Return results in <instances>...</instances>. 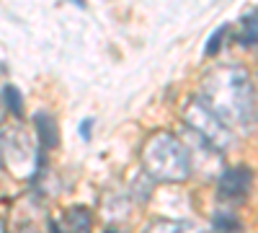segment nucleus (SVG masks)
I'll return each instance as SVG.
<instances>
[{"label":"nucleus","mask_w":258,"mask_h":233,"mask_svg":"<svg viewBox=\"0 0 258 233\" xmlns=\"http://www.w3.org/2000/svg\"><path fill=\"white\" fill-rule=\"evenodd\" d=\"M91 124H93V119H83V122H80V135H83V140L91 137Z\"/></svg>","instance_id":"9b49d317"},{"label":"nucleus","mask_w":258,"mask_h":233,"mask_svg":"<svg viewBox=\"0 0 258 233\" xmlns=\"http://www.w3.org/2000/svg\"><path fill=\"white\" fill-rule=\"evenodd\" d=\"M199 99L217 114L230 130L240 127L243 132H253L258 127V86L243 65H217L202 80Z\"/></svg>","instance_id":"f257e3e1"},{"label":"nucleus","mask_w":258,"mask_h":233,"mask_svg":"<svg viewBox=\"0 0 258 233\" xmlns=\"http://www.w3.org/2000/svg\"><path fill=\"white\" fill-rule=\"evenodd\" d=\"M250 184H253V174L248 166H235V168H227V171L220 176L217 181V195L220 200H227V202H243L250 192Z\"/></svg>","instance_id":"20e7f679"},{"label":"nucleus","mask_w":258,"mask_h":233,"mask_svg":"<svg viewBox=\"0 0 258 233\" xmlns=\"http://www.w3.org/2000/svg\"><path fill=\"white\" fill-rule=\"evenodd\" d=\"M0 163H3V135H0Z\"/></svg>","instance_id":"f8f14e48"},{"label":"nucleus","mask_w":258,"mask_h":233,"mask_svg":"<svg viewBox=\"0 0 258 233\" xmlns=\"http://www.w3.org/2000/svg\"><path fill=\"white\" fill-rule=\"evenodd\" d=\"M36 124V137H39V148L41 151H49V148H57L59 135H57V122L47 114V112H39L34 117Z\"/></svg>","instance_id":"0eeeda50"},{"label":"nucleus","mask_w":258,"mask_h":233,"mask_svg":"<svg viewBox=\"0 0 258 233\" xmlns=\"http://www.w3.org/2000/svg\"><path fill=\"white\" fill-rule=\"evenodd\" d=\"M3 96H6V104L11 107V112H13L16 117H24V99H21L18 88H16V86H6Z\"/></svg>","instance_id":"1a4fd4ad"},{"label":"nucleus","mask_w":258,"mask_h":233,"mask_svg":"<svg viewBox=\"0 0 258 233\" xmlns=\"http://www.w3.org/2000/svg\"><path fill=\"white\" fill-rule=\"evenodd\" d=\"M140 161H142L145 174L153 181L178 184L191 176L188 148L168 130L153 132L145 140L142 151H140Z\"/></svg>","instance_id":"f03ea898"},{"label":"nucleus","mask_w":258,"mask_h":233,"mask_svg":"<svg viewBox=\"0 0 258 233\" xmlns=\"http://www.w3.org/2000/svg\"><path fill=\"white\" fill-rule=\"evenodd\" d=\"M103 233H119V230H116V228H114V225H109V228H106V230H103Z\"/></svg>","instance_id":"ddd939ff"},{"label":"nucleus","mask_w":258,"mask_h":233,"mask_svg":"<svg viewBox=\"0 0 258 233\" xmlns=\"http://www.w3.org/2000/svg\"><path fill=\"white\" fill-rule=\"evenodd\" d=\"M238 41L240 44H258V8L248 11L238 24Z\"/></svg>","instance_id":"6e6552de"},{"label":"nucleus","mask_w":258,"mask_h":233,"mask_svg":"<svg viewBox=\"0 0 258 233\" xmlns=\"http://www.w3.org/2000/svg\"><path fill=\"white\" fill-rule=\"evenodd\" d=\"M183 119H186V124H188V130L197 132V135L202 137V143H204L207 148H212L217 156L225 153L227 148L232 145V140H235L232 130L207 107L199 96L191 99L186 107H183Z\"/></svg>","instance_id":"7ed1b4c3"},{"label":"nucleus","mask_w":258,"mask_h":233,"mask_svg":"<svg viewBox=\"0 0 258 233\" xmlns=\"http://www.w3.org/2000/svg\"><path fill=\"white\" fill-rule=\"evenodd\" d=\"M91 230H93V215L83 205L68 207L64 218L59 220H49V233H91Z\"/></svg>","instance_id":"39448f33"},{"label":"nucleus","mask_w":258,"mask_h":233,"mask_svg":"<svg viewBox=\"0 0 258 233\" xmlns=\"http://www.w3.org/2000/svg\"><path fill=\"white\" fill-rule=\"evenodd\" d=\"M225 31H227V26H222V29H220L217 34H214V36L209 39V44H207V50H204L207 55H214V52H217V50L222 47V44H220V41H222V36H225Z\"/></svg>","instance_id":"9d476101"},{"label":"nucleus","mask_w":258,"mask_h":233,"mask_svg":"<svg viewBox=\"0 0 258 233\" xmlns=\"http://www.w3.org/2000/svg\"><path fill=\"white\" fill-rule=\"evenodd\" d=\"M145 233H209L191 220H173V218H155L145 228Z\"/></svg>","instance_id":"423d86ee"},{"label":"nucleus","mask_w":258,"mask_h":233,"mask_svg":"<svg viewBox=\"0 0 258 233\" xmlns=\"http://www.w3.org/2000/svg\"><path fill=\"white\" fill-rule=\"evenodd\" d=\"M0 233H3V220H0Z\"/></svg>","instance_id":"4468645a"}]
</instances>
